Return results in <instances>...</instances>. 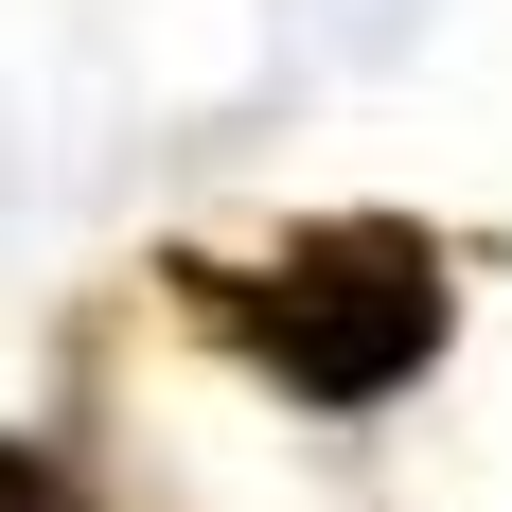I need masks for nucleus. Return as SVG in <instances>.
<instances>
[{"mask_svg":"<svg viewBox=\"0 0 512 512\" xmlns=\"http://www.w3.org/2000/svg\"><path fill=\"white\" fill-rule=\"evenodd\" d=\"M195 301L230 318L283 389H318V407H371V389H407V371L442 354V265H424L407 230H301L265 283L195 265Z\"/></svg>","mask_w":512,"mask_h":512,"instance_id":"1","label":"nucleus"},{"mask_svg":"<svg viewBox=\"0 0 512 512\" xmlns=\"http://www.w3.org/2000/svg\"><path fill=\"white\" fill-rule=\"evenodd\" d=\"M0 512H89V495H71V477H53L36 442H0Z\"/></svg>","mask_w":512,"mask_h":512,"instance_id":"2","label":"nucleus"}]
</instances>
